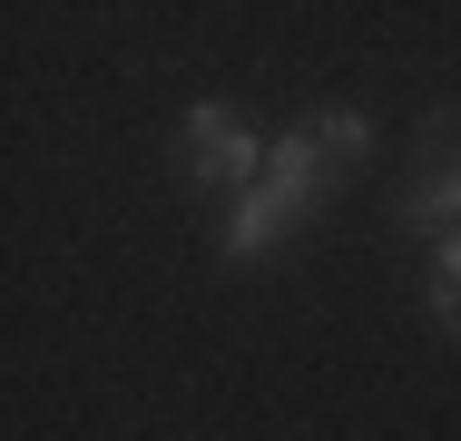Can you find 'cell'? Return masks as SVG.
Returning <instances> with one entry per match:
<instances>
[{
	"instance_id": "cell-1",
	"label": "cell",
	"mask_w": 461,
	"mask_h": 441,
	"mask_svg": "<svg viewBox=\"0 0 461 441\" xmlns=\"http://www.w3.org/2000/svg\"><path fill=\"white\" fill-rule=\"evenodd\" d=\"M186 176H196L206 196H226V206H236V196L266 176V148H256L216 98H196V108H186Z\"/></svg>"
},
{
	"instance_id": "cell-2",
	"label": "cell",
	"mask_w": 461,
	"mask_h": 441,
	"mask_svg": "<svg viewBox=\"0 0 461 441\" xmlns=\"http://www.w3.org/2000/svg\"><path fill=\"white\" fill-rule=\"evenodd\" d=\"M304 216H314V196H294L285 176H256V186L226 206V256H236V265H256V256L285 236V226H304Z\"/></svg>"
},
{
	"instance_id": "cell-3",
	"label": "cell",
	"mask_w": 461,
	"mask_h": 441,
	"mask_svg": "<svg viewBox=\"0 0 461 441\" xmlns=\"http://www.w3.org/2000/svg\"><path fill=\"white\" fill-rule=\"evenodd\" d=\"M402 216H412L432 246H442V236H461V148H452V158H442V148L422 158V176L402 186Z\"/></svg>"
},
{
	"instance_id": "cell-4",
	"label": "cell",
	"mask_w": 461,
	"mask_h": 441,
	"mask_svg": "<svg viewBox=\"0 0 461 441\" xmlns=\"http://www.w3.org/2000/svg\"><path fill=\"white\" fill-rule=\"evenodd\" d=\"M304 128H314V148L334 158V176H354V167H364V148H373V118H364V108H314Z\"/></svg>"
},
{
	"instance_id": "cell-5",
	"label": "cell",
	"mask_w": 461,
	"mask_h": 441,
	"mask_svg": "<svg viewBox=\"0 0 461 441\" xmlns=\"http://www.w3.org/2000/svg\"><path fill=\"white\" fill-rule=\"evenodd\" d=\"M432 314L461 334V236H442V246H432Z\"/></svg>"
}]
</instances>
